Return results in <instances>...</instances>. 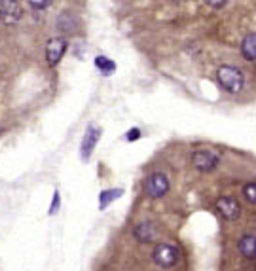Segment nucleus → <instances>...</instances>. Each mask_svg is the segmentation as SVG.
<instances>
[{
  "instance_id": "f257e3e1",
  "label": "nucleus",
  "mask_w": 256,
  "mask_h": 271,
  "mask_svg": "<svg viewBox=\"0 0 256 271\" xmlns=\"http://www.w3.org/2000/svg\"><path fill=\"white\" fill-rule=\"evenodd\" d=\"M217 80L220 87L228 93H239L245 85V76L243 72L232 65H222L217 70Z\"/></svg>"
},
{
  "instance_id": "f03ea898",
  "label": "nucleus",
  "mask_w": 256,
  "mask_h": 271,
  "mask_svg": "<svg viewBox=\"0 0 256 271\" xmlns=\"http://www.w3.org/2000/svg\"><path fill=\"white\" fill-rule=\"evenodd\" d=\"M218 163H220V154L217 150L201 148L192 154V167L199 173H211L218 167Z\"/></svg>"
},
{
  "instance_id": "7ed1b4c3",
  "label": "nucleus",
  "mask_w": 256,
  "mask_h": 271,
  "mask_svg": "<svg viewBox=\"0 0 256 271\" xmlns=\"http://www.w3.org/2000/svg\"><path fill=\"white\" fill-rule=\"evenodd\" d=\"M179 258H180L179 249L171 243H158L154 247V251H152V260H154V264L163 268V270L173 268L175 264L179 262Z\"/></svg>"
},
{
  "instance_id": "20e7f679",
  "label": "nucleus",
  "mask_w": 256,
  "mask_h": 271,
  "mask_svg": "<svg viewBox=\"0 0 256 271\" xmlns=\"http://www.w3.org/2000/svg\"><path fill=\"white\" fill-rule=\"evenodd\" d=\"M169 186H171L169 177L165 173L156 171L144 182V194H146V197H150V199H160V197H163L169 192Z\"/></svg>"
},
{
  "instance_id": "39448f33",
  "label": "nucleus",
  "mask_w": 256,
  "mask_h": 271,
  "mask_svg": "<svg viewBox=\"0 0 256 271\" xmlns=\"http://www.w3.org/2000/svg\"><path fill=\"white\" fill-rule=\"evenodd\" d=\"M23 17V6L19 0H0V21L4 25H15Z\"/></svg>"
},
{
  "instance_id": "423d86ee",
  "label": "nucleus",
  "mask_w": 256,
  "mask_h": 271,
  "mask_svg": "<svg viewBox=\"0 0 256 271\" xmlns=\"http://www.w3.org/2000/svg\"><path fill=\"white\" fill-rule=\"evenodd\" d=\"M66 47H68V44H66V40L63 36H53L47 40L46 44V61L49 66H57L59 65V61L63 59V55H65Z\"/></svg>"
},
{
  "instance_id": "0eeeda50",
  "label": "nucleus",
  "mask_w": 256,
  "mask_h": 271,
  "mask_svg": "<svg viewBox=\"0 0 256 271\" xmlns=\"http://www.w3.org/2000/svg\"><path fill=\"white\" fill-rule=\"evenodd\" d=\"M217 211L224 216L226 220H237L241 216V205L236 197L222 196L217 199Z\"/></svg>"
},
{
  "instance_id": "6e6552de",
  "label": "nucleus",
  "mask_w": 256,
  "mask_h": 271,
  "mask_svg": "<svg viewBox=\"0 0 256 271\" xmlns=\"http://www.w3.org/2000/svg\"><path fill=\"white\" fill-rule=\"evenodd\" d=\"M99 139H101V129L97 125H89L84 135V140H82V159H87L93 154Z\"/></svg>"
},
{
  "instance_id": "1a4fd4ad",
  "label": "nucleus",
  "mask_w": 256,
  "mask_h": 271,
  "mask_svg": "<svg viewBox=\"0 0 256 271\" xmlns=\"http://www.w3.org/2000/svg\"><path fill=\"white\" fill-rule=\"evenodd\" d=\"M133 235H135V239L139 243H152L156 239L158 232H156L154 224H150V222H141V224H137L133 228Z\"/></svg>"
},
{
  "instance_id": "9d476101",
  "label": "nucleus",
  "mask_w": 256,
  "mask_h": 271,
  "mask_svg": "<svg viewBox=\"0 0 256 271\" xmlns=\"http://www.w3.org/2000/svg\"><path fill=\"white\" fill-rule=\"evenodd\" d=\"M237 247H239V253L243 254L247 260L256 258V235H243Z\"/></svg>"
},
{
  "instance_id": "9b49d317",
  "label": "nucleus",
  "mask_w": 256,
  "mask_h": 271,
  "mask_svg": "<svg viewBox=\"0 0 256 271\" xmlns=\"http://www.w3.org/2000/svg\"><path fill=\"white\" fill-rule=\"evenodd\" d=\"M241 53L245 57L247 61H256V32H251L243 38L241 42Z\"/></svg>"
},
{
  "instance_id": "f8f14e48",
  "label": "nucleus",
  "mask_w": 256,
  "mask_h": 271,
  "mask_svg": "<svg viewBox=\"0 0 256 271\" xmlns=\"http://www.w3.org/2000/svg\"><path fill=\"white\" fill-rule=\"evenodd\" d=\"M57 28L61 30V32H65V34H68V32H72L76 28V19L72 13H68V11H63L59 17H57Z\"/></svg>"
},
{
  "instance_id": "ddd939ff",
  "label": "nucleus",
  "mask_w": 256,
  "mask_h": 271,
  "mask_svg": "<svg viewBox=\"0 0 256 271\" xmlns=\"http://www.w3.org/2000/svg\"><path fill=\"white\" fill-rule=\"evenodd\" d=\"M122 194H123L122 188H112V190H104V192H101V196H99V209H101V211L106 209V207L110 205L112 201H116Z\"/></svg>"
},
{
  "instance_id": "4468645a",
  "label": "nucleus",
  "mask_w": 256,
  "mask_h": 271,
  "mask_svg": "<svg viewBox=\"0 0 256 271\" xmlns=\"http://www.w3.org/2000/svg\"><path fill=\"white\" fill-rule=\"evenodd\" d=\"M95 65L99 66L104 74H110V72H114V68H116L108 57H97V59H95Z\"/></svg>"
},
{
  "instance_id": "2eb2a0df",
  "label": "nucleus",
  "mask_w": 256,
  "mask_h": 271,
  "mask_svg": "<svg viewBox=\"0 0 256 271\" xmlns=\"http://www.w3.org/2000/svg\"><path fill=\"white\" fill-rule=\"evenodd\" d=\"M243 197L249 203H256V182H247L243 186Z\"/></svg>"
},
{
  "instance_id": "dca6fc26",
  "label": "nucleus",
  "mask_w": 256,
  "mask_h": 271,
  "mask_svg": "<svg viewBox=\"0 0 256 271\" xmlns=\"http://www.w3.org/2000/svg\"><path fill=\"white\" fill-rule=\"evenodd\" d=\"M51 2H53V0H27V4L34 9V11H44V9H47L51 6Z\"/></svg>"
},
{
  "instance_id": "f3484780",
  "label": "nucleus",
  "mask_w": 256,
  "mask_h": 271,
  "mask_svg": "<svg viewBox=\"0 0 256 271\" xmlns=\"http://www.w3.org/2000/svg\"><path fill=\"white\" fill-rule=\"evenodd\" d=\"M205 4L207 6H211V8H222V6H226L228 0H205Z\"/></svg>"
},
{
  "instance_id": "a211bd4d",
  "label": "nucleus",
  "mask_w": 256,
  "mask_h": 271,
  "mask_svg": "<svg viewBox=\"0 0 256 271\" xmlns=\"http://www.w3.org/2000/svg\"><path fill=\"white\" fill-rule=\"evenodd\" d=\"M125 139L129 140V142H133V140L141 139V129H131V131L125 135Z\"/></svg>"
},
{
  "instance_id": "6ab92c4d",
  "label": "nucleus",
  "mask_w": 256,
  "mask_h": 271,
  "mask_svg": "<svg viewBox=\"0 0 256 271\" xmlns=\"http://www.w3.org/2000/svg\"><path fill=\"white\" fill-rule=\"evenodd\" d=\"M59 203H61V199H59V192H55V194H53V201H51V207H49V215H53V213H55V209L59 207Z\"/></svg>"
}]
</instances>
